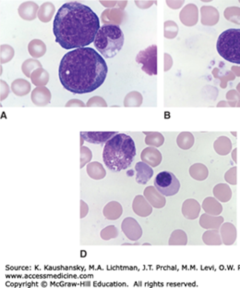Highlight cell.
Wrapping results in <instances>:
<instances>
[{"label": "cell", "instance_id": "obj_1", "mask_svg": "<svg viewBox=\"0 0 240 288\" xmlns=\"http://www.w3.org/2000/svg\"><path fill=\"white\" fill-rule=\"evenodd\" d=\"M108 67L99 53L91 48L67 52L59 64L58 75L63 87L70 93H91L106 81Z\"/></svg>", "mask_w": 240, "mask_h": 288}, {"label": "cell", "instance_id": "obj_2", "mask_svg": "<svg viewBox=\"0 0 240 288\" xmlns=\"http://www.w3.org/2000/svg\"><path fill=\"white\" fill-rule=\"evenodd\" d=\"M100 19L92 9L80 2H68L58 9L53 32L65 49L86 48L94 42L100 30Z\"/></svg>", "mask_w": 240, "mask_h": 288}, {"label": "cell", "instance_id": "obj_3", "mask_svg": "<svg viewBox=\"0 0 240 288\" xmlns=\"http://www.w3.org/2000/svg\"><path fill=\"white\" fill-rule=\"evenodd\" d=\"M136 156V146L132 137L117 134L105 144L103 161L112 171L128 169Z\"/></svg>", "mask_w": 240, "mask_h": 288}, {"label": "cell", "instance_id": "obj_4", "mask_svg": "<svg viewBox=\"0 0 240 288\" xmlns=\"http://www.w3.org/2000/svg\"><path fill=\"white\" fill-rule=\"evenodd\" d=\"M94 47L107 59H112L124 45V34L119 26H101L94 39Z\"/></svg>", "mask_w": 240, "mask_h": 288}, {"label": "cell", "instance_id": "obj_5", "mask_svg": "<svg viewBox=\"0 0 240 288\" xmlns=\"http://www.w3.org/2000/svg\"><path fill=\"white\" fill-rule=\"evenodd\" d=\"M216 48L224 60L240 64V29H228L223 32L218 37Z\"/></svg>", "mask_w": 240, "mask_h": 288}, {"label": "cell", "instance_id": "obj_6", "mask_svg": "<svg viewBox=\"0 0 240 288\" xmlns=\"http://www.w3.org/2000/svg\"><path fill=\"white\" fill-rule=\"evenodd\" d=\"M154 187L158 192L165 196H172L177 194L180 189V183L170 171L159 172L154 179Z\"/></svg>", "mask_w": 240, "mask_h": 288}, {"label": "cell", "instance_id": "obj_7", "mask_svg": "<svg viewBox=\"0 0 240 288\" xmlns=\"http://www.w3.org/2000/svg\"><path fill=\"white\" fill-rule=\"evenodd\" d=\"M137 63L141 64V70L149 75L157 74V46L152 45L146 49L139 52L136 57Z\"/></svg>", "mask_w": 240, "mask_h": 288}, {"label": "cell", "instance_id": "obj_8", "mask_svg": "<svg viewBox=\"0 0 240 288\" xmlns=\"http://www.w3.org/2000/svg\"><path fill=\"white\" fill-rule=\"evenodd\" d=\"M121 229L125 236L131 241H137L141 238L142 231L139 223L133 218H126L121 224Z\"/></svg>", "mask_w": 240, "mask_h": 288}, {"label": "cell", "instance_id": "obj_9", "mask_svg": "<svg viewBox=\"0 0 240 288\" xmlns=\"http://www.w3.org/2000/svg\"><path fill=\"white\" fill-rule=\"evenodd\" d=\"M117 134L116 132H81V137L91 144H103Z\"/></svg>", "mask_w": 240, "mask_h": 288}, {"label": "cell", "instance_id": "obj_10", "mask_svg": "<svg viewBox=\"0 0 240 288\" xmlns=\"http://www.w3.org/2000/svg\"><path fill=\"white\" fill-rule=\"evenodd\" d=\"M31 99L35 106L45 107L51 101V92L45 86L36 87L32 92Z\"/></svg>", "mask_w": 240, "mask_h": 288}, {"label": "cell", "instance_id": "obj_11", "mask_svg": "<svg viewBox=\"0 0 240 288\" xmlns=\"http://www.w3.org/2000/svg\"><path fill=\"white\" fill-rule=\"evenodd\" d=\"M102 23L104 25H120L123 19V11L120 9H108L102 13Z\"/></svg>", "mask_w": 240, "mask_h": 288}, {"label": "cell", "instance_id": "obj_12", "mask_svg": "<svg viewBox=\"0 0 240 288\" xmlns=\"http://www.w3.org/2000/svg\"><path fill=\"white\" fill-rule=\"evenodd\" d=\"M40 7L33 1H26L20 5L18 12L19 15L24 21H33L38 15Z\"/></svg>", "mask_w": 240, "mask_h": 288}, {"label": "cell", "instance_id": "obj_13", "mask_svg": "<svg viewBox=\"0 0 240 288\" xmlns=\"http://www.w3.org/2000/svg\"><path fill=\"white\" fill-rule=\"evenodd\" d=\"M136 170V181L140 185H145L153 175V170L152 167L143 161L138 162L135 166Z\"/></svg>", "mask_w": 240, "mask_h": 288}, {"label": "cell", "instance_id": "obj_14", "mask_svg": "<svg viewBox=\"0 0 240 288\" xmlns=\"http://www.w3.org/2000/svg\"><path fill=\"white\" fill-rule=\"evenodd\" d=\"M104 216L106 219L110 220H116L119 219L123 213V209L121 204L116 201H111L106 205L104 208Z\"/></svg>", "mask_w": 240, "mask_h": 288}, {"label": "cell", "instance_id": "obj_15", "mask_svg": "<svg viewBox=\"0 0 240 288\" xmlns=\"http://www.w3.org/2000/svg\"><path fill=\"white\" fill-rule=\"evenodd\" d=\"M161 154L155 148H145L141 153V160L145 163L152 165V167H155L161 162Z\"/></svg>", "mask_w": 240, "mask_h": 288}, {"label": "cell", "instance_id": "obj_16", "mask_svg": "<svg viewBox=\"0 0 240 288\" xmlns=\"http://www.w3.org/2000/svg\"><path fill=\"white\" fill-rule=\"evenodd\" d=\"M55 13H56V8L54 4H52L51 2H44V4H42L37 16L42 23L46 24V23H49L50 21L53 19Z\"/></svg>", "mask_w": 240, "mask_h": 288}, {"label": "cell", "instance_id": "obj_17", "mask_svg": "<svg viewBox=\"0 0 240 288\" xmlns=\"http://www.w3.org/2000/svg\"><path fill=\"white\" fill-rule=\"evenodd\" d=\"M28 51L33 59H38L45 54L46 46L40 39H33L28 45Z\"/></svg>", "mask_w": 240, "mask_h": 288}, {"label": "cell", "instance_id": "obj_18", "mask_svg": "<svg viewBox=\"0 0 240 288\" xmlns=\"http://www.w3.org/2000/svg\"><path fill=\"white\" fill-rule=\"evenodd\" d=\"M87 173L93 180H101L105 178L107 175V171L103 165L98 161L90 162L87 165Z\"/></svg>", "mask_w": 240, "mask_h": 288}, {"label": "cell", "instance_id": "obj_19", "mask_svg": "<svg viewBox=\"0 0 240 288\" xmlns=\"http://www.w3.org/2000/svg\"><path fill=\"white\" fill-rule=\"evenodd\" d=\"M11 91L18 96H23L31 92V84L24 79H16L11 84Z\"/></svg>", "mask_w": 240, "mask_h": 288}, {"label": "cell", "instance_id": "obj_20", "mask_svg": "<svg viewBox=\"0 0 240 288\" xmlns=\"http://www.w3.org/2000/svg\"><path fill=\"white\" fill-rule=\"evenodd\" d=\"M133 211L140 216H147L152 212V209L143 196L137 195L133 201Z\"/></svg>", "mask_w": 240, "mask_h": 288}, {"label": "cell", "instance_id": "obj_21", "mask_svg": "<svg viewBox=\"0 0 240 288\" xmlns=\"http://www.w3.org/2000/svg\"><path fill=\"white\" fill-rule=\"evenodd\" d=\"M49 73L44 68H39L35 70L32 73L31 80L33 85L39 86H44L47 85L49 82Z\"/></svg>", "mask_w": 240, "mask_h": 288}, {"label": "cell", "instance_id": "obj_22", "mask_svg": "<svg viewBox=\"0 0 240 288\" xmlns=\"http://www.w3.org/2000/svg\"><path fill=\"white\" fill-rule=\"evenodd\" d=\"M43 68L41 62L36 59H29L25 60L22 65V71L25 76L31 78L32 73L37 69Z\"/></svg>", "mask_w": 240, "mask_h": 288}, {"label": "cell", "instance_id": "obj_23", "mask_svg": "<svg viewBox=\"0 0 240 288\" xmlns=\"http://www.w3.org/2000/svg\"><path fill=\"white\" fill-rule=\"evenodd\" d=\"M142 103V96L139 92H131L125 96V107H140Z\"/></svg>", "mask_w": 240, "mask_h": 288}, {"label": "cell", "instance_id": "obj_24", "mask_svg": "<svg viewBox=\"0 0 240 288\" xmlns=\"http://www.w3.org/2000/svg\"><path fill=\"white\" fill-rule=\"evenodd\" d=\"M14 57V48L9 45L0 46V62L1 64L8 63Z\"/></svg>", "mask_w": 240, "mask_h": 288}, {"label": "cell", "instance_id": "obj_25", "mask_svg": "<svg viewBox=\"0 0 240 288\" xmlns=\"http://www.w3.org/2000/svg\"><path fill=\"white\" fill-rule=\"evenodd\" d=\"M193 136L190 133H182L177 138V144L184 149H188L193 144Z\"/></svg>", "mask_w": 240, "mask_h": 288}, {"label": "cell", "instance_id": "obj_26", "mask_svg": "<svg viewBox=\"0 0 240 288\" xmlns=\"http://www.w3.org/2000/svg\"><path fill=\"white\" fill-rule=\"evenodd\" d=\"M146 137V144L154 146H160L164 143V137L161 134L158 133H145Z\"/></svg>", "mask_w": 240, "mask_h": 288}, {"label": "cell", "instance_id": "obj_27", "mask_svg": "<svg viewBox=\"0 0 240 288\" xmlns=\"http://www.w3.org/2000/svg\"><path fill=\"white\" fill-rule=\"evenodd\" d=\"M100 236L103 240L108 241V240L116 238L118 236V231H117L116 226L109 225L108 227H106L101 231Z\"/></svg>", "mask_w": 240, "mask_h": 288}, {"label": "cell", "instance_id": "obj_28", "mask_svg": "<svg viewBox=\"0 0 240 288\" xmlns=\"http://www.w3.org/2000/svg\"><path fill=\"white\" fill-rule=\"evenodd\" d=\"M91 159H92V153L91 149L83 145L81 147V167L80 168L83 169L85 164H89Z\"/></svg>", "mask_w": 240, "mask_h": 288}, {"label": "cell", "instance_id": "obj_29", "mask_svg": "<svg viewBox=\"0 0 240 288\" xmlns=\"http://www.w3.org/2000/svg\"><path fill=\"white\" fill-rule=\"evenodd\" d=\"M186 243H187V237H186L184 232H182V231H175L173 233L171 239H170V244L171 245H173V244L185 245Z\"/></svg>", "mask_w": 240, "mask_h": 288}, {"label": "cell", "instance_id": "obj_30", "mask_svg": "<svg viewBox=\"0 0 240 288\" xmlns=\"http://www.w3.org/2000/svg\"><path fill=\"white\" fill-rule=\"evenodd\" d=\"M86 107H108V103L106 102V100L101 97V96H92L91 98L89 99V101L87 102L86 104Z\"/></svg>", "mask_w": 240, "mask_h": 288}, {"label": "cell", "instance_id": "obj_31", "mask_svg": "<svg viewBox=\"0 0 240 288\" xmlns=\"http://www.w3.org/2000/svg\"><path fill=\"white\" fill-rule=\"evenodd\" d=\"M0 93H1V96L0 99L1 101H3L4 99L7 98V96L9 94V87H8V84L6 82H4L3 80L0 81Z\"/></svg>", "mask_w": 240, "mask_h": 288}, {"label": "cell", "instance_id": "obj_32", "mask_svg": "<svg viewBox=\"0 0 240 288\" xmlns=\"http://www.w3.org/2000/svg\"><path fill=\"white\" fill-rule=\"evenodd\" d=\"M85 103H83L82 100H79V99H71V100H68L66 102V108H69V107H85Z\"/></svg>", "mask_w": 240, "mask_h": 288}, {"label": "cell", "instance_id": "obj_33", "mask_svg": "<svg viewBox=\"0 0 240 288\" xmlns=\"http://www.w3.org/2000/svg\"><path fill=\"white\" fill-rule=\"evenodd\" d=\"M89 212V207L83 200H81V218H84Z\"/></svg>", "mask_w": 240, "mask_h": 288}]
</instances>
